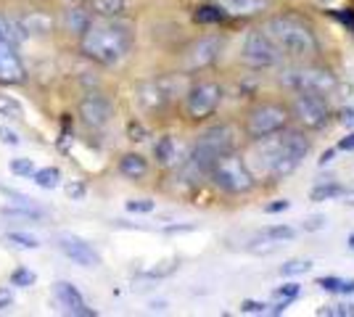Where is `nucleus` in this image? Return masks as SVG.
<instances>
[{
  "label": "nucleus",
  "mask_w": 354,
  "mask_h": 317,
  "mask_svg": "<svg viewBox=\"0 0 354 317\" xmlns=\"http://www.w3.org/2000/svg\"><path fill=\"white\" fill-rule=\"evenodd\" d=\"M133 27L117 21V19H104L90 24V30L82 35V53L90 61L101 66H117L133 50Z\"/></svg>",
  "instance_id": "1"
},
{
  "label": "nucleus",
  "mask_w": 354,
  "mask_h": 317,
  "mask_svg": "<svg viewBox=\"0 0 354 317\" xmlns=\"http://www.w3.org/2000/svg\"><path fill=\"white\" fill-rule=\"evenodd\" d=\"M262 30L270 35V40L278 46L283 56L288 59H312L320 53V43L317 35L312 30L310 21H304L301 16L296 14H275L265 21Z\"/></svg>",
  "instance_id": "2"
},
{
  "label": "nucleus",
  "mask_w": 354,
  "mask_h": 317,
  "mask_svg": "<svg viewBox=\"0 0 354 317\" xmlns=\"http://www.w3.org/2000/svg\"><path fill=\"white\" fill-rule=\"evenodd\" d=\"M257 143H262V153H265L262 172H267L272 180L294 175L304 162V156L310 153V137L301 130H288V127L278 135L262 137Z\"/></svg>",
  "instance_id": "3"
},
{
  "label": "nucleus",
  "mask_w": 354,
  "mask_h": 317,
  "mask_svg": "<svg viewBox=\"0 0 354 317\" xmlns=\"http://www.w3.org/2000/svg\"><path fill=\"white\" fill-rule=\"evenodd\" d=\"M236 146H238L236 127H230V124H214V127H209L207 133L193 143V148L188 151V156L180 164V169H185L196 180L209 177V169L214 166V162L222 159L225 153H233Z\"/></svg>",
  "instance_id": "4"
},
{
  "label": "nucleus",
  "mask_w": 354,
  "mask_h": 317,
  "mask_svg": "<svg viewBox=\"0 0 354 317\" xmlns=\"http://www.w3.org/2000/svg\"><path fill=\"white\" fill-rule=\"evenodd\" d=\"M209 177L220 191L230 193V196H243V193L254 191V185H257V177L251 172L249 162L243 156H238L236 151L217 159L214 166L209 169Z\"/></svg>",
  "instance_id": "5"
},
{
  "label": "nucleus",
  "mask_w": 354,
  "mask_h": 317,
  "mask_svg": "<svg viewBox=\"0 0 354 317\" xmlns=\"http://www.w3.org/2000/svg\"><path fill=\"white\" fill-rule=\"evenodd\" d=\"M281 82L294 93H317V95H328L339 88V79L330 69L325 66H315V64H296V66H286L281 75Z\"/></svg>",
  "instance_id": "6"
},
{
  "label": "nucleus",
  "mask_w": 354,
  "mask_h": 317,
  "mask_svg": "<svg viewBox=\"0 0 354 317\" xmlns=\"http://www.w3.org/2000/svg\"><path fill=\"white\" fill-rule=\"evenodd\" d=\"M288 119H291V111L281 104H259L254 106L246 117V135L251 140H262V137L278 135L288 127Z\"/></svg>",
  "instance_id": "7"
},
{
  "label": "nucleus",
  "mask_w": 354,
  "mask_h": 317,
  "mask_svg": "<svg viewBox=\"0 0 354 317\" xmlns=\"http://www.w3.org/2000/svg\"><path fill=\"white\" fill-rule=\"evenodd\" d=\"M241 61L251 69H272L283 61V53L265 30H251L241 48Z\"/></svg>",
  "instance_id": "8"
},
{
  "label": "nucleus",
  "mask_w": 354,
  "mask_h": 317,
  "mask_svg": "<svg viewBox=\"0 0 354 317\" xmlns=\"http://www.w3.org/2000/svg\"><path fill=\"white\" fill-rule=\"evenodd\" d=\"M288 111L304 130H323L330 119V106L325 101V95H317V93H296Z\"/></svg>",
  "instance_id": "9"
},
{
  "label": "nucleus",
  "mask_w": 354,
  "mask_h": 317,
  "mask_svg": "<svg viewBox=\"0 0 354 317\" xmlns=\"http://www.w3.org/2000/svg\"><path fill=\"white\" fill-rule=\"evenodd\" d=\"M222 48H225V40L220 35H204L193 40L183 53V72L193 75V72H204L209 66H214L222 56Z\"/></svg>",
  "instance_id": "10"
},
{
  "label": "nucleus",
  "mask_w": 354,
  "mask_h": 317,
  "mask_svg": "<svg viewBox=\"0 0 354 317\" xmlns=\"http://www.w3.org/2000/svg\"><path fill=\"white\" fill-rule=\"evenodd\" d=\"M222 101V88L217 82H196L191 90L185 93V114L188 119L201 122L217 111Z\"/></svg>",
  "instance_id": "11"
},
{
  "label": "nucleus",
  "mask_w": 354,
  "mask_h": 317,
  "mask_svg": "<svg viewBox=\"0 0 354 317\" xmlns=\"http://www.w3.org/2000/svg\"><path fill=\"white\" fill-rule=\"evenodd\" d=\"M135 98H138V106L146 114H159L172 101V85L167 79H148L138 88Z\"/></svg>",
  "instance_id": "12"
},
{
  "label": "nucleus",
  "mask_w": 354,
  "mask_h": 317,
  "mask_svg": "<svg viewBox=\"0 0 354 317\" xmlns=\"http://www.w3.org/2000/svg\"><path fill=\"white\" fill-rule=\"evenodd\" d=\"M80 117H82V122L88 124V127H106L109 122H111V117H114V106H111V101L106 98V95H101V93H90V95H85L82 101H80Z\"/></svg>",
  "instance_id": "13"
},
{
  "label": "nucleus",
  "mask_w": 354,
  "mask_h": 317,
  "mask_svg": "<svg viewBox=\"0 0 354 317\" xmlns=\"http://www.w3.org/2000/svg\"><path fill=\"white\" fill-rule=\"evenodd\" d=\"M59 249L64 251V257L72 259L74 265H80V267H98L101 265V254L88 241H82L77 236H64L59 241Z\"/></svg>",
  "instance_id": "14"
},
{
  "label": "nucleus",
  "mask_w": 354,
  "mask_h": 317,
  "mask_svg": "<svg viewBox=\"0 0 354 317\" xmlns=\"http://www.w3.org/2000/svg\"><path fill=\"white\" fill-rule=\"evenodd\" d=\"M24 64L16 53V46L8 40H0V85H19L24 82Z\"/></svg>",
  "instance_id": "15"
},
{
  "label": "nucleus",
  "mask_w": 354,
  "mask_h": 317,
  "mask_svg": "<svg viewBox=\"0 0 354 317\" xmlns=\"http://www.w3.org/2000/svg\"><path fill=\"white\" fill-rule=\"evenodd\" d=\"M53 296H56V302L61 304V309L64 312H69V315H77V317H93L95 315V309H90L85 299H82V294L72 286V283H66V280H59L56 286H53Z\"/></svg>",
  "instance_id": "16"
},
{
  "label": "nucleus",
  "mask_w": 354,
  "mask_h": 317,
  "mask_svg": "<svg viewBox=\"0 0 354 317\" xmlns=\"http://www.w3.org/2000/svg\"><path fill=\"white\" fill-rule=\"evenodd\" d=\"M185 156H188V151H185V146L175 135L159 137L156 146H153V159L164 169H180V164L185 162Z\"/></svg>",
  "instance_id": "17"
},
{
  "label": "nucleus",
  "mask_w": 354,
  "mask_h": 317,
  "mask_svg": "<svg viewBox=\"0 0 354 317\" xmlns=\"http://www.w3.org/2000/svg\"><path fill=\"white\" fill-rule=\"evenodd\" d=\"M227 16H259L270 8V0H217Z\"/></svg>",
  "instance_id": "18"
},
{
  "label": "nucleus",
  "mask_w": 354,
  "mask_h": 317,
  "mask_svg": "<svg viewBox=\"0 0 354 317\" xmlns=\"http://www.w3.org/2000/svg\"><path fill=\"white\" fill-rule=\"evenodd\" d=\"M119 172H122L124 177H130V180H140V177L148 175V162L140 153H124V156L119 159Z\"/></svg>",
  "instance_id": "19"
},
{
  "label": "nucleus",
  "mask_w": 354,
  "mask_h": 317,
  "mask_svg": "<svg viewBox=\"0 0 354 317\" xmlns=\"http://www.w3.org/2000/svg\"><path fill=\"white\" fill-rule=\"evenodd\" d=\"M90 24H93V14L85 11V8H72V11H66V16H64L66 32H72L77 37H82L90 30Z\"/></svg>",
  "instance_id": "20"
},
{
  "label": "nucleus",
  "mask_w": 354,
  "mask_h": 317,
  "mask_svg": "<svg viewBox=\"0 0 354 317\" xmlns=\"http://www.w3.org/2000/svg\"><path fill=\"white\" fill-rule=\"evenodd\" d=\"M127 0H90V14L101 16V19H117L124 11Z\"/></svg>",
  "instance_id": "21"
},
{
  "label": "nucleus",
  "mask_w": 354,
  "mask_h": 317,
  "mask_svg": "<svg viewBox=\"0 0 354 317\" xmlns=\"http://www.w3.org/2000/svg\"><path fill=\"white\" fill-rule=\"evenodd\" d=\"M21 24H24V30L27 35H48V32H53V19L48 14H30L21 19Z\"/></svg>",
  "instance_id": "22"
},
{
  "label": "nucleus",
  "mask_w": 354,
  "mask_h": 317,
  "mask_svg": "<svg viewBox=\"0 0 354 317\" xmlns=\"http://www.w3.org/2000/svg\"><path fill=\"white\" fill-rule=\"evenodd\" d=\"M32 180H35V185L45 188V191H53V188H59L61 172L56 169V166H43V169H35Z\"/></svg>",
  "instance_id": "23"
},
{
  "label": "nucleus",
  "mask_w": 354,
  "mask_h": 317,
  "mask_svg": "<svg viewBox=\"0 0 354 317\" xmlns=\"http://www.w3.org/2000/svg\"><path fill=\"white\" fill-rule=\"evenodd\" d=\"M341 193H344V188H341L339 182L328 180L323 185H315L312 188V201H328V198H336Z\"/></svg>",
  "instance_id": "24"
},
{
  "label": "nucleus",
  "mask_w": 354,
  "mask_h": 317,
  "mask_svg": "<svg viewBox=\"0 0 354 317\" xmlns=\"http://www.w3.org/2000/svg\"><path fill=\"white\" fill-rule=\"evenodd\" d=\"M3 241L16 246V249H30V251L40 249V241H37L35 236H30V233H6V238H3Z\"/></svg>",
  "instance_id": "25"
},
{
  "label": "nucleus",
  "mask_w": 354,
  "mask_h": 317,
  "mask_svg": "<svg viewBox=\"0 0 354 317\" xmlns=\"http://www.w3.org/2000/svg\"><path fill=\"white\" fill-rule=\"evenodd\" d=\"M0 117H6V119H21L24 117V108L11 95H0Z\"/></svg>",
  "instance_id": "26"
},
{
  "label": "nucleus",
  "mask_w": 354,
  "mask_h": 317,
  "mask_svg": "<svg viewBox=\"0 0 354 317\" xmlns=\"http://www.w3.org/2000/svg\"><path fill=\"white\" fill-rule=\"evenodd\" d=\"M225 11H222V6H198L196 8V21H201V24H209V21H222L225 19Z\"/></svg>",
  "instance_id": "27"
},
{
  "label": "nucleus",
  "mask_w": 354,
  "mask_h": 317,
  "mask_svg": "<svg viewBox=\"0 0 354 317\" xmlns=\"http://www.w3.org/2000/svg\"><path fill=\"white\" fill-rule=\"evenodd\" d=\"M259 236H265V238H270V241L283 243V241H291V238L296 236V230L288 225H270V227H265Z\"/></svg>",
  "instance_id": "28"
},
{
  "label": "nucleus",
  "mask_w": 354,
  "mask_h": 317,
  "mask_svg": "<svg viewBox=\"0 0 354 317\" xmlns=\"http://www.w3.org/2000/svg\"><path fill=\"white\" fill-rule=\"evenodd\" d=\"M177 267H180V262H177V259H164V262H159L156 267L146 270V275L148 278H167V275H172Z\"/></svg>",
  "instance_id": "29"
},
{
  "label": "nucleus",
  "mask_w": 354,
  "mask_h": 317,
  "mask_svg": "<svg viewBox=\"0 0 354 317\" xmlns=\"http://www.w3.org/2000/svg\"><path fill=\"white\" fill-rule=\"evenodd\" d=\"M35 272L27 270V267H19V270L11 272V286H19V288H30L35 286Z\"/></svg>",
  "instance_id": "30"
},
{
  "label": "nucleus",
  "mask_w": 354,
  "mask_h": 317,
  "mask_svg": "<svg viewBox=\"0 0 354 317\" xmlns=\"http://www.w3.org/2000/svg\"><path fill=\"white\" fill-rule=\"evenodd\" d=\"M8 169H11V175H16V177H32V175H35L32 159H14V162L8 164Z\"/></svg>",
  "instance_id": "31"
},
{
  "label": "nucleus",
  "mask_w": 354,
  "mask_h": 317,
  "mask_svg": "<svg viewBox=\"0 0 354 317\" xmlns=\"http://www.w3.org/2000/svg\"><path fill=\"white\" fill-rule=\"evenodd\" d=\"M3 214H8V217H24V220H40L43 217V211L37 209H30V204H21L19 209H11V206H3Z\"/></svg>",
  "instance_id": "32"
},
{
  "label": "nucleus",
  "mask_w": 354,
  "mask_h": 317,
  "mask_svg": "<svg viewBox=\"0 0 354 317\" xmlns=\"http://www.w3.org/2000/svg\"><path fill=\"white\" fill-rule=\"evenodd\" d=\"M312 270V262L307 259H291V262H286L281 267V275H301V272H310Z\"/></svg>",
  "instance_id": "33"
},
{
  "label": "nucleus",
  "mask_w": 354,
  "mask_h": 317,
  "mask_svg": "<svg viewBox=\"0 0 354 317\" xmlns=\"http://www.w3.org/2000/svg\"><path fill=\"white\" fill-rule=\"evenodd\" d=\"M317 315H336V317H352L354 307L352 304H330V307H323Z\"/></svg>",
  "instance_id": "34"
},
{
  "label": "nucleus",
  "mask_w": 354,
  "mask_h": 317,
  "mask_svg": "<svg viewBox=\"0 0 354 317\" xmlns=\"http://www.w3.org/2000/svg\"><path fill=\"white\" fill-rule=\"evenodd\" d=\"M156 209V204L151 198H135V201H127V211H135V214H148V211Z\"/></svg>",
  "instance_id": "35"
},
{
  "label": "nucleus",
  "mask_w": 354,
  "mask_h": 317,
  "mask_svg": "<svg viewBox=\"0 0 354 317\" xmlns=\"http://www.w3.org/2000/svg\"><path fill=\"white\" fill-rule=\"evenodd\" d=\"M64 191H66V196L72 198V201H82V198L88 196V185L85 182H69Z\"/></svg>",
  "instance_id": "36"
},
{
  "label": "nucleus",
  "mask_w": 354,
  "mask_h": 317,
  "mask_svg": "<svg viewBox=\"0 0 354 317\" xmlns=\"http://www.w3.org/2000/svg\"><path fill=\"white\" fill-rule=\"evenodd\" d=\"M299 291H301V288L296 286V283H286L283 288H278V291H275V299H283V302H294L296 296H299Z\"/></svg>",
  "instance_id": "37"
},
{
  "label": "nucleus",
  "mask_w": 354,
  "mask_h": 317,
  "mask_svg": "<svg viewBox=\"0 0 354 317\" xmlns=\"http://www.w3.org/2000/svg\"><path fill=\"white\" fill-rule=\"evenodd\" d=\"M241 312H249V315H265L267 304H262V302H243V304H241Z\"/></svg>",
  "instance_id": "38"
},
{
  "label": "nucleus",
  "mask_w": 354,
  "mask_h": 317,
  "mask_svg": "<svg viewBox=\"0 0 354 317\" xmlns=\"http://www.w3.org/2000/svg\"><path fill=\"white\" fill-rule=\"evenodd\" d=\"M0 143H6V146H19L21 137L16 135L14 130H8V127H0Z\"/></svg>",
  "instance_id": "39"
},
{
  "label": "nucleus",
  "mask_w": 354,
  "mask_h": 317,
  "mask_svg": "<svg viewBox=\"0 0 354 317\" xmlns=\"http://www.w3.org/2000/svg\"><path fill=\"white\" fill-rule=\"evenodd\" d=\"M317 286L323 288V291H339L341 280L339 278H320V280H317Z\"/></svg>",
  "instance_id": "40"
},
{
  "label": "nucleus",
  "mask_w": 354,
  "mask_h": 317,
  "mask_svg": "<svg viewBox=\"0 0 354 317\" xmlns=\"http://www.w3.org/2000/svg\"><path fill=\"white\" fill-rule=\"evenodd\" d=\"M14 304V294L11 288H0V309H8Z\"/></svg>",
  "instance_id": "41"
},
{
  "label": "nucleus",
  "mask_w": 354,
  "mask_h": 317,
  "mask_svg": "<svg viewBox=\"0 0 354 317\" xmlns=\"http://www.w3.org/2000/svg\"><path fill=\"white\" fill-rule=\"evenodd\" d=\"M325 222H328L325 217H310V220L304 222V230H323Z\"/></svg>",
  "instance_id": "42"
},
{
  "label": "nucleus",
  "mask_w": 354,
  "mask_h": 317,
  "mask_svg": "<svg viewBox=\"0 0 354 317\" xmlns=\"http://www.w3.org/2000/svg\"><path fill=\"white\" fill-rule=\"evenodd\" d=\"M341 124L344 127H352L354 124V108L349 106V108H341Z\"/></svg>",
  "instance_id": "43"
},
{
  "label": "nucleus",
  "mask_w": 354,
  "mask_h": 317,
  "mask_svg": "<svg viewBox=\"0 0 354 317\" xmlns=\"http://www.w3.org/2000/svg\"><path fill=\"white\" fill-rule=\"evenodd\" d=\"M288 206H291V201H286V198H283V201H275V204H270V206H265V211H270V214H275V211H286Z\"/></svg>",
  "instance_id": "44"
},
{
  "label": "nucleus",
  "mask_w": 354,
  "mask_h": 317,
  "mask_svg": "<svg viewBox=\"0 0 354 317\" xmlns=\"http://www.w3.org/2000/svg\"><path fill=\"white\" fill-rule=\"evenodd\" d=\"M339 148L341 151H354V133H349L346 137H341Z\"/></svg>",
  "instance_id": "45"
},
{
  "label": "nucleus",
  "mask_w": 354,
  "mask_h": 317,
  "mask_svg": "<svg viewBox=\"0 0 354 317\" xmlns=\"http://www.w3.org/2000/svg\"><path fill=\"white\" fill-rule=\"evenodd\" d=\"M8 27H11V21L0 16V40H8Z\"/></svg>",
  "instance_id": "46"
},
{
  "label": "nucleus",
  "mask_w": 354,
  "mask_h": 317,
  "mask_svg": "<svg viewBox=\"0 0 354 317\" xmlns=\"http://www.w3.org/2000/svg\"><path fill=\"white\" fill-rule=\"evenodd\" d=\"M341 294H354V278H349V280H341Z\"/></svg>",
  "instance_id": "47"
},
{
  "label": "nucleus",
  "mask_w": 354,
  "mask_h": 317,
  "mask_svg": "<svg viewBox=\"0 0 354 317\" xmlns=\"http://www.w3.org/2000/svg\"><path fill=\"white\" fill-rule=\"evenodd\" d=\"M341 196H344V204H349V206H354V191H344Z\"/></svg>",
  "instance_id": "48"
},
{
  "label": "nucleus",
  "mask_w": 354,
  "mask_h": 317,
  "mask_svg": "<svg viewBox=\"0 0 354 317\" xmlns=\"http://www.w3.org/2000/svg\"><path fill=\"white\" fill-rule=\"evenodd\" d=\"M330 159H333V151H325L323 156H320V164H328Z\"/></svg>",
  "instance_id": "49"
},
{
  "label": "nucleus",
  "mask_w": 354,
  "mask_h": 317,
  "mask_svg": "<svg viewBox=\"0 0 354 317\" xmlns=\"http://www.w3.org/2000/svg\"><path fill=\"white\" fill-rule=\"evenodd\" d=\"M341 19H344V24H349V27L354 30V16H352V14H344Z\"/></svg>",
  "instance_id": "50"
},
{
  "label": "nucleus",
  "mask_w": 354,
  "mask_h": 317,
  "mask_svg": "<svg viewBox=\"0 0 354 317\" xmlns=\"http://www.w3.org/2000/svg\"><path fill=\"white\" fill-rule=\"evenodd\" d=\"M349 246L354 249V236H349Z\"/></svg>",
  "instance_id": "51"
},
{
  "label": "nucleus",
  "mask_w": 354,
  "mask_h": 317,
  "mask_svg": "<svg viewBox=\"0 0 354 317\" xmlns=\"http://www.w3.org/2000/svg\"><path fill=\"white\" fill-rule=\"evenodd\" d=\"M72 3H77V0H72Z\"/></svg>",
  "instance_id": "52"
}]
</instances>
